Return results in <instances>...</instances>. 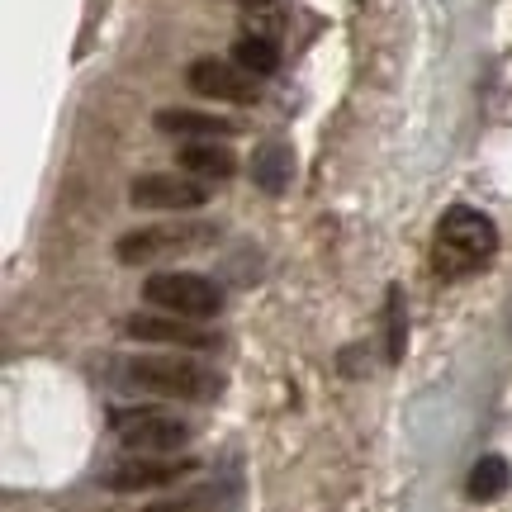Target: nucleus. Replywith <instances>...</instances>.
I'll return each instance as SVG.
<instances>
[{
    "instance_id": "obj_15",
    "label": "nucleus",
    "mask_w": 512,
    "mask_h": 512,
    "mask_svg": "<svg viewBox=\"0 0 512 512\" xmlns=\"http://www.w3.org/2000/svg\"><path fill=\"white\" fill-rule=\"evenodd\" d=\"M384 332H389V361H403L408 318H403V294L399 290H389V299H384Z\"/></svg>"
},
{
    "instance_id": "obj_7",
    "label": "nucleus",
    "mask_w": 512,
    "mask_h": 512,
    "mask_svg": "<svg viewBox=\"0 0 512 512\" xmlns=\"http://www.w3.org/2000/svg\"><path fill=\"white\" fill-rule=\"evenodd\" d=\"M190 91L204 95V100H228V105H256V76L242 67V62H223V57H200L190 62Z\"/></svg>"
},
{
    "instance_id": "obj_10",
    "label": "nucleus",
    "mask_w": 512,
    "mask_h": 512,
    "mask_svg": "<svg viewBox=\"0 0 512 512\" xmlns=\"http://www.w3.org/2000/svg\"><path fill=\"white\" fill-rule=\"evenodd\" d=\"M176 162H181L185 176H200V181H228V176L238 171V157H233L223 143H214V138L185 143L181 152H176Z\"/></svg>"
},
{
    "instance_id": "obj_1",
    "label": "nucleus",
    "mask_w": 512,
    "mask_h": 512,
    "mask_svg": "<svg viewBox=\"0 0 512 512\" xmlns=\"http://www.w3.org/2000/svg\"><path fill=\"white\" fill-rule=\"evenodd\" d=\"M494 252H498V228L489 214H479L470 204H456V209L441 214L437 256H432V266H437L441 275H470Z\"/></svg>"
},
{
    "instance_id": "obj_3",
    "label": "nucleus",
    "mask_w": 512,
    "mask_h": 512,
    "mask_svg": "<svg viewBox=\"0 0 512 512\" xmlns=\"http://www.w3.org/2000/svg\"><path fill=\"white\" fill-rule=\"evenodd\" d=\"M143 294L157 304L162 313H176V318H219L223 309V290L209 280V275H195V271H157L147 275Z\"/></svg>"
},
{
    "instance_id": "obj_12",
    "label": "nucleus",
    "mask_w": 512,
    "mask_h": 512,
    "mask_svg": "<svg viewBox=\"0 0 512 512\" xmlns=\"http://www.w3.org/2000/svg\"><path fill=\"white\" fill-rule=\"evenodd\" d=\"M294 176V152L285 143H261L252 152V181L266 190V195H285Z\"/></svg>"
},
{
    "instance_id": "obj_4",
    "label": "nucleus",
    "mask_w": 512,
    "mask_h": 512,
    "mask_svg": "<svg viewBox=\"0 0 512 512\" xmlns=\"http://www.w3.org/2000/svg\"><path fill=\"white\" fill-rule=\"evenodd\" d=\"M114 437L133 451H143V456H166V451H181L190 441V422H181L176 413H162V408H119Z\"/></svg>"
},
{
    "instance_id": "obj_2",
    "label": "nucleus",
    "mask_w": 512,
    "mask_h": 512,
    "mask_svg": "<svg viewBox=\"0 0 512 512\" xmlns=\"http://www.w3.org/2000/svg\"><path fill=\"white\" fill-rule=\"evenodd\" d=\"M124 380L133 389L147 394H162V399H219L223 394V375L209 366H195L185 356H138L124 366Z\"/></svg>"
},
{
    "instance_id": "obj_8",
    "label": "nucleus",
    "mask_w": 512,
    "mask_h": 512,
    "mask_svg": "<svg viewBox=\"0 0 512 512\" xmlns=\"http://www.w3.org/2000/svg\"><path fill=\"white\" fill-rule=\"evenodd\" d=\"M124 332L133 342H157V347H176V351L219 347V337L209 328H195V318H176V313H133Z\"/></svg>"
},
{
    "instance_id": "obj_9",
    "label": "nucleus",
    "mask_w": 512,
    "mask_h": 512,
    "mask_svg": "<svg viewBox=\"0 0 512 512\" xmlns=\"http://www.w3.org/2000/svg\"><path fill=\"white\" fill-rule=\"evenodd\" d=\"M190 470V460H152V456H133L124 465L110 470V489L119 494H133V489H162V484H176V479Z\"/></svg>"
},
{
    "instance_id": "obj_5",
    "label": "nucleus",
    "mask_w": 512,
    "mask_h": 512,
    "mask_svg": "<svg viewBox=\"0 0 512 512\" xmlns=\"http://www.w3.org/2000/svg\"><path fill=\"white\" fill-rule=\"evenodd\" d=\"M219 228H209V223H157V228H133L124 238L114 242V256L124 261V266H143V261H157L166 252H190V247H204V242H214Z\"/></svg>"
},
{
    "instance_id": "obj_6",
    "label": "nucleus",
    "mask_w": 512,
    "mask_h": 512,
    "mask_svg": "<svg viewBox=\"0 0 512 512\" xmlns=\"http://www.w3.org/2000/svg\"><path fill=\"white\" fill-rule=\"evenodd\" d=\"M128 200L138 209H166V214H190L209 200L200 176H176V171H147L128 185Z\"/></svg>"
},
{
    "instance_id": "obj_13",
    "label": "nucleus",
    "mask_w": 512,
    "mask_h": 512,
    "mask_svg": "<svg viewBox=\"0 0 512 512\" xmlns=\"http://www.w3.org/2000/svg\"><path fill=\"white\" fill-rule=\"evenodd\" d=\"M508 484H512V470H508V460L503 456H479L475 465H470V498L475 503H494V498L508 494Z\"/></svg>"
},
{
    "instance_id": "obj_11",
    "label": "nucleus",
    "mask_w": 512,
    "mask_h": 512,
    "mask_svg": "<svg viewBox=\"0 0 512 512\" xmlns=\"http://www.w3.org/2000/svg\"><path fill=\"white\" fill-rule=\"evenodd\" d=\"M152 124L171 133V138H233L238 124L223 119V114H204V110H157Z\"/></svg>"
},
{
    "instance_id": "obj_14",
    "label": "nucleus",
    "mask_w": 512,
    "mask_h": 512,
    "mask_svg": "<svg viewBox=\"0 0 512 512\" xmlns=\"http://www.w3.org/2000/svg\"><path fill=\"white\" fill-rule=\"evenodd\" d=\"M233 62H242L252 76H271L275 67H280V48L261 34H242L238 43H233Z\"/></svg>"
}]
</instances>
